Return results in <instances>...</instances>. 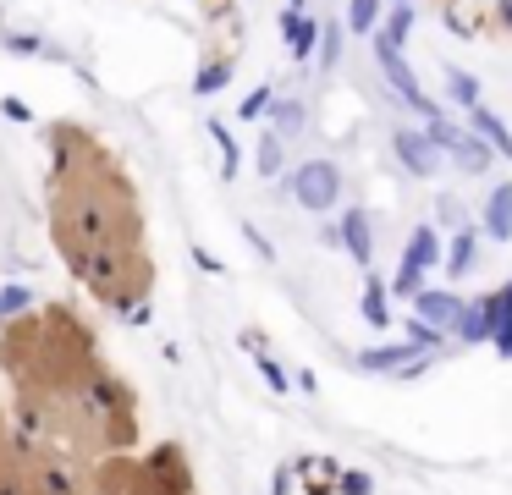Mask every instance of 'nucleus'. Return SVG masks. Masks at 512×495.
<instances>
[{
  "label": "nucleus",
  "instance_id": "3",
  "mask_svg": "<svg viewBox=\"0 0 512 495\" xmlns=\"http://www.w3.org/2000/svg\"><path fill=\"white\" fill-rule=\"evenodd\" d=\"M375 61H380V72H386V83L402 94V105H408V110H419L424 121H435V116H441V105H430V94L419 88V77L408 72V61H402V50H397L391 39H380V33H375Z\"/></svg>",
  "mask_w": 512,
  "mask_h": 495
},
{
  "label": "nucleus",
  "instance_id": "1",
  "mask_svg": "<svg viewBox=\"0 0 512 495\" xmlns=\"http://www.w3.org/2000/svg\"><path fill=\"white\" fill-rule=\"evenodd\" d=\"M287 193H292V204H298V209H314V215H325V209H336V193H342V171H336L331 160H303V165H292Z\"/></svg>",
  "mask_w": 512,
  "mask_h": 495
},
{
  "label": "nucleus",
  "instance_id": "19",
  "mask_svg": "<svg viewBox=\"0 0 512 495\" xmlns=\"http://www.w3.org/2000/svg\"><path fill=\"white\" fill-rule=\"evenodd\" d=\"M232 83V61H210V66H199V77H193V94H221V88Z\"/></svg>",
  "mask_w": 512,
  "mask_h": 495
},
{
  "label": "nucleus",
  "instance_id": "12",
  "mask_svg": "<svg viewBox=\"0 0 512 495\" xmlns=\"http://www.w3.org/2000/svg\"><path fill=\"white\" fill-rule=\"evenodd\" d=\"M419 358V341H402V347H375V352H358V369H397V363Z\"/></svg>",
  "mask_w": 512,
  "mask_h": 495
},
{
  "label": "nucleus",
  "instance_id": "8",
  "mask_svg": "<svg viewBox=\"0 0 512 495\" xmlns=\"http://www.w3.org/2000/svg\"><path fill=\"white\" fill-rule=\"evenodd\" d=\"M485 231L496 242H512V182H496L485 198Z\"/></svg>",
  "mask_w": 512,
  "mask_h": 495
},
{
  "label": "nucleus",
  "instance_id": "16",
  "mask_svg": "<svg viewBox=\"0 0 512 495\" xmlns=\"http://www.w3.org/2000/svg\"><path fill=\"white\" fill-rule=\"evenodd\" d=\"M413 22H419V11H413V6H391L386 22H380V39H391L402 50V44H408V33H413Z\"/></svg>",
  "mask_w": 512,
  "mask_h": 495
},
{
  "label": "nucleus",
  "instance_id": "7",
  "mask_svg": "<svg viewBox=\"0 0 512 495\" xmlns=\"http://www.w3.org/2000/svg\"><path fill=\"white\" fill-rule=\"evenodd\" d=\"M446 160H452L457 171H468V176H485L490 160H496V149H490L479 132H457V138L446 143Z\"/></svg>",
  "mask_w": 512,
  "mask_h": 495
},
{
  "label": "nucleus",
  "instance_id": "26",
  "mask_svg": "<svg viewBox=\"0 0 512 495\" xmlns=\"http://www.w3.org/2000/svg\"><path fill=\"white\" fill-rule=\"evenodd\" d=\"M287 11H303V0H287Z\"/></svg>",
  "mask_w": 512,
  "mask_h": 495
},
{
  "label": "nucleus",
  "instance_id": "22",
  "mask_svg": "<svg viewBox=\"0 0 512 495\" xmlns=\"http://www.w3.org/2000/svg\"><path fill=\"white\" fill-rule=\"evenodd\" d=\"M17 308H28V286H6L0 292V314H17Z\"/></svg>",
  "mask_w": 512,
  "mask_h": 495
},
{
  "label": "nucleus",
  "instance_id": "2",
  "mask_svg": "<svg viewBox=\"0 0 512 495\" xmlns=\"http://www.w3.org/2000/svg\"><path fill=\"white\" fill-rule=\"evenodd\" d=\"M435 264H441V231L419 226L408 237V248H402V264H397V281H391V286H397L402 297H419L424 292V275H430Z\"/></svg>",
  "mask_w": 512,
  "mask_h": 495
},
{
  "label": "nucleus",
  "instance_id": "6",
  "mask_svg": "<svg viewBox=\"0 0 512 495\" xmlns=\"http://www.w3.org/2000/svg\"><path fill=\"white\" fill-rule=\"evenodd\" d=\"M413 308H419V325L424 330H457V319H463V297L457 292H419L413 297Z\"/></svg>",
  "mask_w": 512,
  "mask_h": 495
},
{
  "label": "nucleus",
  "instance_id": "5",
  "mask_svg": "<svg viewBox=\"0 0 512 495\" xmlns=\"http://www.w3.org/2000/svg\"><path fill=\"white\" fill-rule=\"evenodd\" d=\"M391 143H397V160L408 165L413 176H435V171H441V165H446V154H441V149H435V143H430V132H413V127H402V132H397V138H391Z\"/></svg>",
  "mask_w": 512,
  "mask_h": 495
},
{
  "label": "nucleus",
  "instance_id": "20",
  "mask_svg": "<svg viewBox=\"0 0 512 495\" xmlns=\"http://www.w3.org/2000/svg\"><path fill=\"white\" fill-rule=\"evenodd\" d=\"M270 105H276V88H270V83H259L254 94H248L243 105H237V121H259V116H265Z\"/></svg>",
  "mask_w": 512,
  "mask_h": 495
},
{
  "label": "nucleus",
  "instance_id": "25",
  "mask_svg": "<svg viewBox=\"0 0 512 495\" xmlns=\"http://www.w3.org/2000/svg\"><path fill=\"white\" fill-rule=\"evenodd\" d=\"M501 22H507V28H512V0H501Z\"/></svg>",
  "mask_w": 512,
  "mask_h": 495
},
{
  "label": "nucleus",
  "instance_id": "21",
  "mask_svg": "<svg viewBox=\"0 0 512 495\" xmlns=\"http://www.w3.org/2000/svg\"><path fill=\"white\" fill-rule=\"evenodd\" d=\"M204 127H210V138L221 143V171H226V176H237V143H232V132H226L221 121H204Z\"/></svg>",
  "mask_w": 512,
  "mask_h": 495
},
{
  "label": "nucleus",
  "instance_id": "4",
  "mask_svg": "<svg viewBox=\"0 0 512 495\" xmlns=\"http://www.w3.org/2000/svg\"><path fill=\"white\" fill-rule=\"evenodd\" d=\"M320 237L331 242V248H342L347 259L369 264V253H375V220H369V209H347L342 226H325Z\"/></svg>",
  "mask_w": 512,
  "mask_h": 495
},
{
  "label": "nucleus",
  "instance_id": "18",
  "mask_svg": "<svg viewBox=\"0 0 512 495\" xmlns=\"http://www.w3.org/2000/svg\"><path fill=\"white\" fill-rule=\"evenodd\" d=\"M446 94H452V105H463V110H474L479 105V77L474 72H446Z\"/></svg>",
  "mask_w": 512,
  "mask_h": 495
},
{
  "label": "nucleus",
  "instance_id": "10",
  "mask_svg": "<svg viewBox=\"0 0 512 495\" xmlns=\"http://www.w3.org/2000/svg\"><path fill=\"white\" fill-rule=\"evenodd\" d=\"M281 39L292 44V55H298V61H309L320 28H314V17H303V11H287V17H281Z\"/></svg>",
  "mask_w": 512,
  "mask_h": 495
},
{
  "label": "nucleus",
  "instance_id": "23",
  "mask_svg": "<svg viewBox=\"0 0 512 495\" xmlns=\"http://www.w3.org/2000/svg\"><path fill=\"white\" fill-rule=\"evenodd\" d=\"M336 61H342V28L331 22V28H325V66H336Z\"/></svg>",
  "mask_w": 512,
  "mask_h": 495
},
{
  "label": "nucleus",
  "instance_id": "24",
  "mask_svg": "<svg viewBox=\"0 0 512 495\" xmlns=\"http://www.w3.org/2000/svg\"><path fill=\"white\" fill-rule=\"evenodd\" d=\"M6 44H12L17 55H39V39H34V33H12Z\"/></svg>",
  "mask_w": 512,
  "mask_h": 495
},
{
  "label": "nucleus",
  "instance_id": "14",
  "mask_svg": "<svg viewBox=\"0 0 512 495\" xmlns=\"http://www.w3.org/2000/svg\"><path fill=\"white\" fill-rule=\"evenodd\" d=\"M270 121H276L281 138H298L303 121H309V110H303V99H276V105H270Z\"/></svg>",
  "mask_w": 512,
  "mask_h": 495
},
{
  "label": "nucleus",
  "instance_id": "27",
  "mask_svg": "<svg viewBox=\"0 0 512 495\" xmlns=\"http://www.w3.org/2000/svg\"><path fill=\"white\" fill-rule=\"evenodd\" d=\"M386 6H413V0H386Z\"/></svg>",
  "mask_w": 512,
  "mask_h": 495
},
{
  "label": "nucleus",
  "instance_id": "15",
  "mask_svg": "<svg viewBox=\"0 0 512 495\" xmlns=\"http://www.w3.org/2000/svg\"><path fill=\"white\" fill-rule=\"evenodd\" d=\"M254 160H259V171H265V176H281V165H287V138L270 127L265 138H259V154H254Z\"/></svg>",
  "mask_w": 512,
  "mask_h": 495
},
{
  "label": "nucleus",
  "instance_id": "9",
  "mask_svg": "<svg viewBox=\"0 0 512 495\" xmlns=\"http://www.w3.org/2000/svg\"><path fill=\"white\" fill-rule=\"evenodd\" d=\"M468 121H474V132L490 143V149L512 160V132H507V121H501L496 110H490V105H474V110H468Z\"/></svg>",
  "mask_w": 512,
  "mask_h": 495
},
{
  "label": "nucleus",
  "instance_id": "17",
  "mask_svg": "<svg viewBox=\"0 0 512 495\" xmlns=\"http://www.w3.org/2000/svg\"><path fill=\"white\" fill-rule=\"evenodd\" d=\"M358 308H364V319L375 330L391 325V303H386V286H380V281H364V303H358Z\"/></svg>",
  "mask_w": 512,
  "mask_h": 495
},
{
  "label": "nucleus",
  "instance_id": "11",
  "mask_svg": "<svg viewBox=\"0 0 512 495\" xmlns=\"http://www.w3.org/2000/svg\"><path fill=\"white\" fill-rule=\"evenodd\" d=\"M474 259H479V231L463 226L452 237V253H446V275H452V281H457V275H468V270H474Z\"/></svg>",
  "mask_w": 512,
  "mask_h": 495
},
{
  "label": "nucleus",
  "instance_id": "13",
  "mask_svg": "<svg viewBox=\"0 0 512 495\" xmlns=\"http://www.w3.org/2000/svg\"><path fill=\"white\" fill-rule=\"evenodd\" d=\"M380 17H386V11H380V0H347V33H369V39H375Z\"/></svg>",
  "mask_w": 512,
  "mask_h": 495
}]
</instances>
